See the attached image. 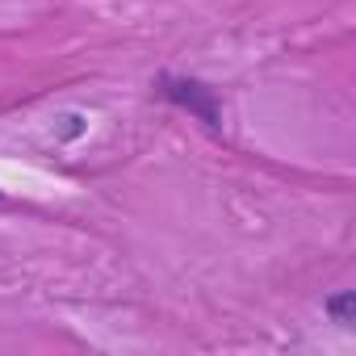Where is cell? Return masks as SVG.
Instances as JSON below:
<instances>
[{"label":"cell","mask_w":356,"mask_h":356,"mask_svg":"<svg viewBox=\"0 0 356 356\" xmlns=\"http://www.w3.org/2000/svg\"><path fill=\"white\" fill-rule=\"evenodd\" d=\"M155 92H159L163 101H172L176 109L193 113L202 126L222 130V101H218V92H214L210 84H202V80H193V76H172V72H163V76L155 80Z\"/></svg>","instance_id":"6da1fadb"},{"label":"cell","mask_w":356,"mask_h":356,"mask_svg":"<svg viewBox=\"0 0 356 356\" xmlns=\"http://www.w3.org/2000/svg\"><path fill=\"white\" fill-rule=\"evenodd\" d=\"M323 310L331 314V323L352 327V323H356V293H352V289H339V293H331V298L323 302Z\"/></svg>","instance_id":"7a4b0ae2"}]
</instances>
